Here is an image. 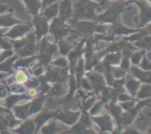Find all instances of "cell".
I'll return each instance as SVG.
<instances>
[{
  "label": "cell",
  "mask_w": 151,
  "mask_h": 134,
  "mask_svg": "<svg viewBox=\"0 0 151 134\" xmlns=\"http://www.w3.org/2000/svg\"><path fill=\"white\" fill-rule=\"evenodd\" d=\"M132 0H111L101 3L104 7V12L97 15L95 21L98 23L114 24L119 20V15L127 10Z\"/></svg>",
  "instance_id": "cell-1"
},
{
  "label": "cell",
  "mask_w": 151,
  "mask_h": 134,
  "mask_svg": "<svg viewBox=\"0 0 151 134\" xmlns=\"http://www.w3.org/2000/svg\"><path fill=\"white\" fill-rule=\"evenodd\" d=\"M101 5V2L93 0H75L72 3V16L73 20L95 21L96 10Z\"/></svg>",
  "instance_id": "cell-2"
},
{
  "label": "cell",
  "mask_w": 151,
  "mask_h": 134,
  "mask_svg": "<svg viewBox=\"0 0 151 134\" xmlns=\"http://www.w3.org/2000/svg\"><path fill=\"white\" fill-rule=\"evenodd\" d=\"M58 46L55 43H50L44 35L36 44V52L38 62L42 65H47L51 60L53 54L58 51Z\"/></svg>",
  "instance_id": "cell-3"
},
{
  "label": "cell",
  "mask_w": 151,
  "mask_h": 134,
  "mask_svg": "<svg viewBox=\"0 0 151 134\" xmlns=\"http://www.w3.org/2000/svg\"><path fill=\"white\" fill-rule=\"evenodd\" d=\"M46 73L42 76L38 77V80H44L47 82H63L69 79V67L61 68L54 65H47Z\"/></svg>",
  "instance_id": "cell-4"
},
{
  "label": "cell",
  "mask_w": 151,
  "mask_h": 134,
  "mask_svg": "<svg viewBox=\"0 0 151 134\" xmlns=\"http://www.w3.org/2000/svg\"><path fill=\"white\" fill-rule=\"evenodd\" d=\"M49 32L54 36L55 44L66 35H69L72 32H76L70 26L66 24V22L60 20L58 16L52 19L50 25H49Z\"/></svg>",
  "instance_id": "cell-5"
},
{
  "label": "cell",
  "mask_w": 151,
  "mask_h": 134,
  "mask_svg": "<svg viewBox=\"0 0 151 134\" xmlns=\"http://www.w3.org/2000/svg\"><path fill=\"white\" fill-rule=\"evenodd\" d=\"M139 7L140 13L138 16L134 18V21L137 24L138 29L146 26L150 22L151 19V7L150 2L146 1H139V0H132Z\"/></svg>",
  "instance_id": "cell-6"
},
{
  "label": "cell",
  "mask_w": 151,
  "mask_h": 134,
  "mask_svg": "<svg viewBox=\"0 0 151 134\" xmlns=\"http://www.w3.org/2000/svg\"><path fill=\"white\" fill-rule=\"evenodd\" d=\"M48 21H49L40 13H38V14L33 16L32 24L35 29L34 34H35L37 42L39 41L48 32Z\"/></svg>",
  "instance_id": "cell-7"
},
{
  "label": "cell",
  "mask_w": 151,
  "mask_h": 134,
  "mask_svg": "<svg viewBox=\"0 0 151 134\" xmlns=\"http://www.w3.org/2000/svg\"><path fill=\"white\" fill-rule=\"evenodd\" d=\"M81 111H72L69 109H58L54 112L53 118L61 121L63 123L66 124V125L72 126V125L78 122V119L81 116Z\"/></svg>",
  "instance_id": "cell-8"
},
{
  "label": "cell",
  "mask_w": 151,
  "mask_h": 134,
  "mask_svg": "<svg viewBox=\"0 0 151 134\" xmlns=\"http://www.w3.org/2000/svg\"><path fill=\"white\" fill-rule=\"evenodd\" d=\"M87 79L89 81L91 85L92 90L97 95L100 94L102 89L106 85V79L103 74L98 72H96L94 69L88 71L86 74Z\"/></svg>",
  "instance_id": "cell-9"
},
{
  "label": "cell",
  "mask_w": 151,
  "mask_h": 134,
  "mask_svg": "<svg viewBox=\"0 0 151 134\" xmlns=\"http://www.w3.org/2000/svg\"><path fill=\"white\" fill-rule=\"evenodd\" d=\"M32 23L27 22L24 24H18L13 26L6 34H4L1 36L7 37L12 40H15L20 37H23L24 35L32 29Z\"/></svg>",
  "instance_id": "cell-10"
},
{
  "label": "cell",
  "mask_w": 151,
  "mask_h": 134,
  "mask_svg": "<svg viewBox=\"0 0 151 134\" xmlns=\"http://www.w3.org/2000/svg\"><path fill=\"white\" fill-rule=\"evenodd\" d=\"M36 38H35V34H29V40L23 47L15 51L19 57H26L29 56L35 55L36 53Z\"/></svg>",
  "instance_id": "cell-11"
},
{
  "label": "cell",
  "mask_w": 151,
  "mask_h": 134,
  "mask_svg": "<svg viewBox=\"0 0 151 134\" xmlns=\"http://www.w3.org/2000/svg\"><path fill=\"white\" fill-rule=\"evenodd\" d=\"M69 80V79H68ZM68 80L63 82H56L50 87V90L47 93V97L52 98H59L60 97L65 95L69 90V82Z\"/></svg>",
  "instance_id": "cell-12"
},
{
  "label": "cell",
  "mask_w": 151,
  "mask_h": 134,
  "mask_svg": "<svg viewBox=\"0 0 151 134\" xmlns=\"http://www.w3.org/2000/svg\"><path fill=\"white\" fill-rule=\"evenodd\" d=\"M91 119L98 125L102 133L106 132V131H109V132L113 131L114 123L111 116L109 113H105L104 115L100 116H93Z\"/></svg>",
  "instance_id": "cell-13"
},
{
  "label": "cell",
  "mask_w": 151,
  "mask_h": 134,
  "mask_svg": "<svg viewBox=\"0 0 151 134\" xmlns=\"http://www.w3.org/2000/svg\"><path fill=\"white\" fill-rule=\"evenodd\" d=\"M72 1L62 0L59 2L58 15V18L62 21L66 22L72 18Z\"/></svg>",
  "instance_id": "cell-14"
},
{
  "label": "cell",
  "mask_w": 151,
  "mask_h": 134,
  "mask_svg": "<svg viewBox=\"0 0 151 134\" xmlns=\"http://www.w3.org/2000/svg\"><path fill=\"white\" fill-rule=\"evenodd\" d=\"M140 29H130L126 27L123 24L118 20L114 24H110V29H109V35H129V34L135 33V32L139 31Z\"/></svg>",
  "instance_id": "cell-15"
},
{
  "label": "cell",
  "mask_w": 151,
  "mask_h": 134,
  "mask_svg": "<svg viewBox=\"0 0 151 134\" xmlns=\"http://www.w3.org/2000/svg\"><path fill=\"white\" fill-rule=\"evenodd\" d=\"M54 112L55 111L49 110L48 109H43L39 113L37 114V116L33 119L35 124V130L34 133H37L43 125L48 122L50 119H52L54 116Z\"/></svg>",
  "instance_id": "cell-16"
},
{
  "label": "cell",
  "mask_w": 151,
  "mask_h": 134,
  "mask_svg": "<svg viewBox=\"0 0 151 134\" xmlns=\"http://www.w3.org/2000/svg\"><path fill=\"white\" fill-rule=\"evenodd\" d=\"M13 10L10 9L7 13H3L0 15V27H13V25L18 24H24L27 22L16 19L13 16Z\"/></svg>",
  "instance_id": "cell-17"
},
{
  "label": "cell",
  "mask_w": 151,
  "mask_h": 134,
  "mask_svg": "<svg viewBox=\"0 0 151 134\" xmlns=\"http://www.w3.org/2000/svg\"><path fill=\"white\" fill-rule=\"evenodd\" d=\"M129 71L131 72V75L137 78L141 82L145 83H150L151 80V72L150 71H145L139 69L137 66L134 65L130 67Z\"/></svg>",
  "instance_id": "cell-18"
},
{
  "label": "cell",
  "mask_w": 151,
  "mask_h": 134,
  "mask_svg": "<svg viewBox=\"0 0 151 134\" xmlns=\"http://www.w3.org/2000/svg\"><path fill=\"white\" fill-rule=\"evenodd\" d=\"M125 85L131 96L134 97H136V94L141 85V81L137 80V78H134V77L132 76L130 73L125 76Z\"/></svg>",
  "instance_id": "cell-19"
},
{
  "label": "cell",
  "mask_w": 151,
  "mask_h": 134,
  "mask_svg": "<svg viewBox=\"0 0 151 134\" xmlns=\"http://www.w3.org/2000/svg\"><path fill=\"white\" fill-rule=\"evenodd\" d=\"M40 130H41V133L43 134H52L58 133H60V131L66 130V128H63V127L57 123L56 119L52 118V119L50 120L48 124L43 125Z\"/></svg>",
  "instance_id": "cell-20"
},
{
  "label": "cell",
  "mask_w": 151,
  "mask_h": 134,
  "mask_svg": "<svg viewBox=\"0 0 151 134\" xmlns=\"http://www.w3.org/2000/svg\"><path fill=\"white\" fill-rule=\"evenodd\" d=\"M35 130V124L33 119H25L24 121L21 124L20 126L16 129L13 130V131L16 133L22 134H31L33 133Z\"/></svg>",
  "instance_id": "cell-21"
},
{
  "label": "cell",
  "mask_w": 151,
  "mask_h": 134,
  "mask_svg": "<svg viewBox=\"0 0 151 134\" xmlns=\"http://www.w3.org/2000/svg\"><path fill=\"white\" fill-rule=\"evenodd\" d=\"M47 98V95L41 94L38 97H35V99L31 102L30 107H29V111H28V116L35 113H38L40 110H42L43 104Z\"/></svg>",
  "instance_id": "cell-22"
},
{
  "label": "cell",
  "mask_w": 151,
  "mask_h": 134,
  "mask_svg": "<svg viewBox=\"0 0 151 134\" xmlns=\"http://www.w3.org/2000/svg\"><path fill=\"white\" fill-rule=\"evenodd\" d=\"M29 77L28 75L27 74L26 71L24 69H18L17 72L13 75V77L12 79L7 80L8 84H11L12 82H16V83L21 84V85H26L29 80Z\"/></svg>",
  "instance_id": "cell-23"
},
{
  "label": "cell",
  "mask_w": 151,
  "mask_h": 134,
  "mask_svg": "<svg viewBox=\"0 0 151 134\" xmlns=\"http://www.w3.org/2000/svg\"><path fill=\"white\" fill-rule=\"evenodd\" d=\"M122 52L120 51L109 52L103 56V59L102 60L103 63L106 66H112V65H118L122 59Z\"/></svg>",
  "instance_id": "cell-24"
},
{
  "label": "cell",
  "mask_w": 151,
  "mask_h": 134,
  "mask_svg": "<svg viewBox=\"0 0 151 134\" xmlns=\"http://www.w3.org/2000/svg\"><path fill=\"white\" fill-rule=\"evenodd\" d=\"M32 99V97L31 96L29 95V94L26 93V94H17L16 93V94H11V95H9L8 97L6 98L5 100V105L6 107L8 109H10V107H13L16 102H18L19 101L22 100H31Z\"/></svg>",
  "instance_id": "cell-25"
},
{
  "label": "cell",
  "mask_w": 151,
  "mask_h": 134,
  "mask_svg": "<svg viewBox=\"0 0 151 134\" xmlns=\"http://www.w3.org/2000/svg\"><path fill=\"white\" fill-rule=\"evenodd\" d=\"M30 102L22 105H13V109L14 110V116L19 120H24L28 117V111L30 107Z\"/></svg>",
  "instance_id": "cell-26"
},
{
  "label": "cell",
  "mask_w": 151,
  "mask_h": 134,
  "mask_svg": "<svg viewBox=\"0 0 151 134\" xmlns=\"http://www.w3.org/2000/svg\"><path fill=\"white\" fill-rule=\"evenodd\" d=\"M25 5V10L32 16L39 13L41 7V0H22Z\"/></svg>",
  "instance_id": "cell-27"
},
{
  "label": "cell",
  "mask_w": 151,
  "mask_h": 134,
  "mask_svg": "<svg viewBox=\"0 0 151 134\" xmlns=\"http://www.w3.org/2000/svg\"><path fill=\"white\" fill-rule=\"evenodd\" d=\"M58 8L59 2L56 1V2L50 4V5L47 6V7H45V8L41 12L40 14L44 16L48 21L52 20L53 18L56 17V16H58Z\"/></svg>",
  "instance_id": "cell-28"
},
{
  "label": "cell",
  "mask_w": 151,
  "mask_h": 134,
  "mask_svg": "<svg viewBox=\"0 0 151 134\" xmlns=\"http://www.w3.org/2000/svg\"><path fill=\"white\" fill-rule=\"evenodd\" d=\"M84 72H85V69H84V59L82 56H81L78 60L75 69V80H76L78 88H81L80 83H81V79H82V77L84 75V73H85Z\"/></svg>",
  "instance_id": "cell-29"
},
{
  "label": "cell",
  "mask_w": 151,
  "mask_h": 134,
  "mask_svg": "<svg viewBox=\"0 0 151 134\" xmlns=\"http://www.w3.org/2000/svg\"><path fill=\"white\" fill-rule=\"evenodd\" d=\"M133 42V44L137 48H141L146 52H150V35L141 37Z\"/></svg>",
  "instance_id": "cell-30"
},
{
  "label": "cell",
  "mask_w": 151,
  "mask_h": 134,
  "mask_svg": "<svg viewBox=\"0 0 151 134\" xmlns=\"http://www.w3.org/2000/svg\"><path fill=\"white\" fill-rule=\"evenodd\" d=\"M19 56L18 55H12L11 57H8L4 60V62L0 63V71L1 72H6L10 73H13V64L14 61H16L17 59H19Z\"/></svg>",
  "instance_id": "cell-31"
},
{
  "label": "cell",
  "mask_w": 151,
  "mask_h": 134,
  "mask_svg": "<svg viewBox=\"0 0 151 134\" xmlns=\"http://www.w3.org/2000/svg\"><path fill=\"white\" fill-rule=\"evenodd\" d=\"M58 43V49L62 55H66L74 47L72 43L69 42L68 40L63 39V38L59 40Z\"/></svg>",
  "instance_id": "cell-32"
},
{
  "label": "cell",
  "mask_w": 151,
  "mask_h": 134,
  "mask_svg": "<svg viewBox=\"0 0 151 134\" xmlns=\"http://www.w3.org/2000/svg\"><path fill=\"white\" fill-rule=\"evenodd\" d=\"M136 96L138 99L150 98L151 96V85L150 83H145L140 85Z\"/></svg>",
  "instance_id": "cell-33"
},
{
  "label": "cell",
  "mask_w": 151,
  "mask_h": 134,
  "mask_svg": "<svg viewBox=\"0 0 151 134\" xmlns=\"http://www.w3.org/2000/svg\"><path fill=\"white\" fill-rule=\"evenodd\" d=\"M38 57L37 55H32L29 56V57H22L21 59H19L16 60L14 63V64H13V67L14 68H19V67H22L24 68L26 66H29L30 63H32V62L35 61V60H37Z\"/></svg>",
  "instance_id": "cell-34"
},
{
  "label": "cell",
  "mask_w": 151,
  "mask_h": 134,
  "mask_svg": "<svg viewBox=\"0 0 151 134\" xmlns=\"http://www.w3.org/2000/svg\"><path fill=\"white\" fill-rule=\"evenodd\" d=\"M109 72L111 74L114 79H119L126 76L127 72L124 70L120 66H110Z\"/></svg>",
  "instance_id": "cell-35"
},
{
  "label": "cell",
  "mask_w": 151,
  "mask_h": 134,
  "mask_svg": "<svg viewBox=\"0 0 151 134\" xmlns=\"http://www.w3.org/2000/svg\"><path fill=\"white\" fill-rule=\"evenodd\" d=\"M146 51L144 49H142L139 51L138 49L134 51L132 54L130 56V59L131 60V63L133 65H139L142 60V57L143 54H145Z\"/></svg>",
  "instance_id": "cell-36"
},
{
  "label": "cell",
  "mask_w": 151,
  "mask_h": 134,
  "mask_svg": "<svg viewBox=\"0 0 151 134\" xmlns=\"http://www.w3.org/2000/svg\"><path fill=\"white\" fill-rule=\"evenodd\" d=\"M105 104L106 103L101 100L100 101L97 102H94V105L91 106V108L88 110V114H89V116H95L97 113H100V110H102V108H103Z\"/></svg>",
  "instance_id": "cell-37"
},
{
  "label": "cell",
  "mask_w": 151,
  "mask_h": 134,
  "mask_svg": "<svg viewBox=\"0 0 151 134\" xmlns=\"http://www.w3.org/2000/svg\"><path fill=\"white\" fill-rule=\"evenodd\" d=\"M29 35H28L27 37L22 38V39L20 40H12L11 42L12 44H13V47L14 48L15 51H16V50L19 49H21L22 47H23L29 41Z\"/></svg>",
  "instance_id": "cell-38"
},
{
  "label": "cell",
  "mask_w": 151,
  "mask_h": 134,
  "mask_svg": "<svg viewBox=\"0 0 151 134\" xmlns=\"http://www.w3.org/2000/svg\"><path fill=\"white\" fill-rule=\"evenodd\" d=\"M52 65H54V66H59V67L61 68H66L69 67V60L66 58H65L64 57H59L57 59H55L53 61L50 62Z\"/></svg>",
  "instance_id": "cell-39"
},
{
  "label": "cell",
  "mask_w": 151,
  "mask_h": 134,
  "mask_svg": "<svg viewBox=\"0 0 151 134\" xmlns=\"http://www.w3.org/2000/svg\"><path fill=\"white\" fill-rule=\"evenodd\" d=\"M142 63L139 64L140 66L142 69L145 71H150L151 70V63H150V58L147 57L145 54H143L142 57Z\"/></svg>",
  "instance_id": "cell-40"
},
{
  "label": "cell",
  "mask_w": 151,
  "mask_h": 134,
  "mask_svg": "<svg viewBox=\"0 0 151 134\" xmlns=\"http://www.w3.org/2000/svg\"><path fill=\"white\" fill-rule=\"evenodd\" d=\"M138 101V100H128V101L125 102H121L119 103V105L128 112H131L133 110L134 107L136 105V102Z\"/></svg>",
  "instance_id": "cell-41"
},
{
  "label": "cell",
  "mask_w": 151,
  "mask_h": 134,
  "mask_svg": "<svg viewBox=\"0 0 151 134\" xmlns=\"http://www.w3.org/2000/svg\"><path fill=\"white\" fill-rule=\"evenodd\" d=\"M9 88H10L12 92L17 93V94H22V93H24L26 91V88L23 85H22L21 84L16 83V82L10 84Z\"/></svg>",
  "instance_id": "cell-42"
},
{
  "label": "cell",
  "mask_w": 151,
  "mask_h": 134,
  "mask_svg": "<svg viewBox=\"0 0 151 134\" xmlns=\"http://www.w3.org/2000/svg\"><path fill=\"white\" fill-rule=\"evenodd\" d=\"M32 68L34 75H35V77H38L39 76L42 75L43 73H44V66H43V65L41 64V63H40L39 62H38V63H36V64L34 65Z\"/></svg>",
  "instance_id": "cell-43"
},
{
  "label": "cell",
  "mask_w": 151,
  "mask_h": 134,
  "mask_svg": "<svg viewBox=\"0 0 151 134\" xmlns=\"http://www.w3.org/2000/svg\"><path fill=\"white\" fill-rule=\"evenodd\" d=\"M0 47L4 49H11L13 48V44L11 41H8L4 37H1L0 35Z\"/></svg>",
  "instance_id": "cell-44"
},
{
  "label": "cell",
  "mask_w": 151,
  "mask_h": 134,
  "mask_svg": "<svg viewBox=\"0 0 151 134\" xmlns=\"http://www.w3.org/2000/svg\"><path fill=\"white\" fill-rule=\"evenodd\" d=\"M121 63L120 67L125 70L126 72L129 71L130 67H131V63H130V58L125 56H122V59H121Z\"/></svg>",
  "instance_id": "cell-45"
},
{
  "label": "cell",
  "mask_w": 151,
  "mask_h": 134,
  "mask_svg": "<svg viewBox=\"0 0 151 134\" xmlns=\"http://www.w3.org/2000/svg\"><path fill=\"white\" fill-rule=\"evenodd\" d=\"M80 86L82 87L85 91H92V88H91V84H90L89 81H88V80L87 79V78L84 77H83L82 79H81Z\"/></svg>",
  "instance_id": "cell-46"
},
{
  "label": "cell",
  "mask_w": 151,
  "mask_h": 134,
  "mask_svg": "<svg viewBox=\"0 0 151 134\" xmlns=\"http://www.w3.org/2000/svg\"><path fill=\"white\" fill-rule=\"evenodd\" d=\"M13 54H14V51L12 49H4V52L0 53V63L5 60L8 57H11L12 55H13Z\"/></svg>",
  "instance_id": "cell-47"
},
{
  "label": "cell",
  "mask_w": 151,
  "mask_h": 134,
  "mask_svg": "<svg viewBox=\"0 0 151 134\" xmlns=\"http://www.w3.org/2000/svg\"><path fill=\"white\" fill-rule=\"evenodd\" d=\"M133 100H137V99H134V97L129 95V94H125V92H122L121 94H119L117 97V100H119V102H125Z\"/></svg>",
  "instance_id": "cell-48"
},
{
  "label": "cell",
  "mask_w": 151,
  "mask_h": 134,
  "mask_svg": "<svg viewBox=\"0 0 151 134\" xmlns=\"http://www.w3.org/2000/svg\"><path fill=\"white\" fill-rule=\"evenodd\" d=\"M7 91H10V88L7 86V85L0 83V98H4L7 96Z\"/></svg>",
  "instance_id": "cell-49"
},
{
  "label": "cell",
  "mask_w": 151,
  "mask_h": 134,
  "mask_svg": "<svg viewBox=\"0 0 151 134\" xmlns=\"http://www.w3.org/2000/svg\"><path fill=\"white\" fill-rule=\"evenodd\" d=\"M56 1H58V0H42L41 1V7L40 11L41 12L47 6H49L51 4H53V3L56 2Z\"/></svg>",
  "instance_id": "cell-50"
},
{
  "label": "cell",
  "mask_w": 151,
  "mask_h": 134,
  "mask_svg": "<svg viewBox=\"0 0 151 134\" xmlns=\"http://www.w3.org/2000/svg\"><path fill=\"white\" fill-rule=\"evenodd\" d=\"M128 128H127L126 129V131L125 132H124L123 133H136V134H142V133H140L139 131L137 130L136 129H134V128H132V127L129 126V125H128Z\"/></svg>",
  "instance_id": "cell-51"
},
{
  "label": "cell",
  "mask_w": 151,
  "mask_h": 134,
  "mask_svg": "<svg viewBox=\"0 0 151 134\" xmlns=\"http://www.w3.org/2000/svg\"><path fill=\"white\" fill-rule=\"evenodd\" d=\"M28 94H29V96H31V97L33 98V97H37V95H38V91H37V90L35 89V88H29V91H28Z\"/></svg>",
  "instance_id": "cell-52"
},
{
  "label": "cell",
  "mask_w": 151,
  "mask_h": 134,
  "mask_svg": "<svg viewBox=\"0 0 151 134\" xmlns=\"http://www.w3.org/2000/svg\"><path fill=\"white\" fill-rule=\"evenodd\" d=\"M8 10V7H7V5L3 4H0V14L5 13V12H7Z\"/></svg>",
  "instance_id": "cell-53"
},
{
  "label": "cell",
  "mask_w": 151,
  "mask_h": 134,
  "mask_svg": "<svg viewBox=\"0 0 151 134\" xmlns=\"http://www.w3.org/2000/svg\"><path fill=\"white\" fill-rule=\"evenodd\" d=\"M7 75H8V74H5V73H3V72H0V80L2 79V78H4V77L7 76Z\"/></svg>",
  "instance_id": "cell-54"
},
{
  "label": "cell",
  "mask_w": 151,
  "mask_h": 134,
  "mask_svg": "<svg viewBox=\"0 0 151 134\" xmlns=\"http://www.w3.org/2000/svg\"><path fill=\"white\" fill-rule=\"evenodd\" d=\"M93 1H97V2H101L102 0H93Z\"/></svg>",
  "instance_id": "cell-55"
},
{
  "label": "cell",
  "mask_w": 151,
  "mask_h": 134,
  "mask_svg": "<svg viewBox=\"0 0 151 134\" xmlns=\"http://www.w3.org/2000/svg\"><path fill=\"white\" fill-rule=\"evenodd\" d=\"M0 35H2V30L0 29Z\"/></svg>",
  "instance_id": "cell-56"
},
{
  "label": "cell",
  "mask_w": 151,
  "mask_h": 134,
  "mask_svg": "<svg viewBox=\"0 0 151 134\" xmlns=\"http://www.w3.org/2000/svg\"><path fill=\"white\" fill-rule=\"evenodd\" d=\"M147 1H148V2H150V0H147Z\"/></svg>",
  "instance_id": "cell-57"
},
{
  "label": "cell",
  "mask_w": 151,
  "mask_h": 134,
  "mask_svg": "<svg viewBox=\"0 0 151 134\" xmlns=\"http://www.w3.org/2000/svg\"><path fill=\"white\" fill-rule=\"evenodd\" d=\"M71 1H75V0H71Z\"/></svg>",
  "instance_id": "cell-58"
},
{
  "label": "cell",
  "mask_w": 151,
  "mask_h": 134,
  "mask_svg": "<svg viewBox=\"0 0 151 134\" xmlns=\"http://www.w3.org/2000/svg\"><path fill=\"white\" fill-rule=\"evenodd\" d=\"M0 48H1V47H0Z\"/></svg>",
  "instance_id": "cell-59"
}]
</instances>
